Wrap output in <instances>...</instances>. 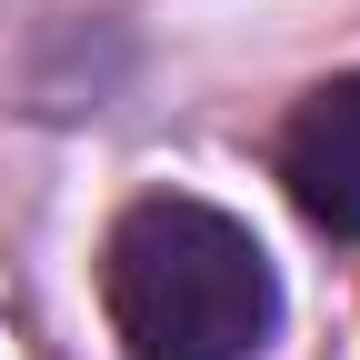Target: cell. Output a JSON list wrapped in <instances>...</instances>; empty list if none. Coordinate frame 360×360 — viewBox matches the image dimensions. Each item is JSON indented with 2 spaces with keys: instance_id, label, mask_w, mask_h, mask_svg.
Listing matches in <instances>:
<instances>
[{
  "instance_id": "1",
  "label": "cell",
  "mask_w": 360,
  "mask_h": 360,
  "mask_svg": "<svg viewBox=\"0 0 360 360\" xmlns=\"http://www.w3.org/2000/svg\"><path fill=\"white\" fill-rule=\"evenodd\" d=\"M101 300L130 360H260L281 330L270 250L210 200H130L101 250Z\"/></svg>"
},
{
  "instance_id": "2",
  "label": "cell",
  "mask_w": 360,
  "mask_h": 360,
  "mask_svg": "<svg viewBox=\"0 0 360 360\" xmlns=\"http://www.w3.org/2000/svg\"><path fill=\"white\" fill-rule=\"evenodd\" d=\"M281 180L310 231L330 240H360V80H330L310 90L281 130Z\"/></svg>"
}]
</instances>
